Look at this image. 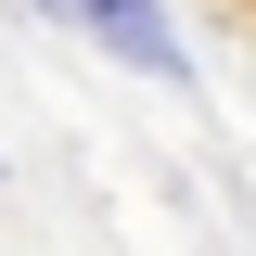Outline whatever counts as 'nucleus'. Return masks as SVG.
I'll return each mask as SVG.
<instances>
[{"instance_id": "f257e3e1", "label": "nucleus", "mask_w": 256, "mask_h": 256, "mask_svg": "<svg viewBox=\"0 0 256 256\" xmlns=\"http://www.w3.org/2000/svg\"><path fill=\"white\" fill-rule=\"evenodd\" d=\"M52 13H102V38H116L128 64H154V77H180V38L154 26V0H52Z\"/></svg>"}]
</instances>
